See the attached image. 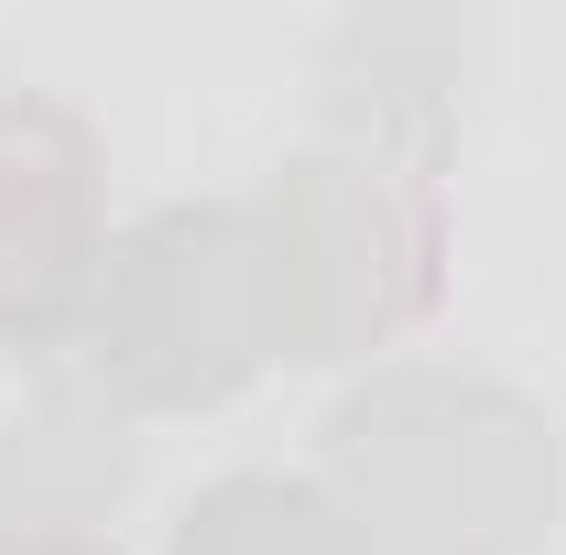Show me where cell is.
I'll list each match as a JSON object with an SVG mask.
<instances>
[{
    "label": "cell",
    "mask_w": 566,
    "mask_h": 555,
    "mask_svg": "<svg viewBox=\"0 0 566 555\" xmlns=\"http://www.w3.org/2000/svg\"><path fill=\"white\" fill-rule=\"evenodd\" d=\"M327 490L381 555H523L566 501V447L491 370L392 359L327 415Z\"/></svg>",
    "instance_id": "cell-1"
},
{
    "label": "cell",
    "mask_w": 566,
    "mask_h": 555,
    "mask_svg": "<svg viewBox=\"0 0 566 555\" xmlns=\"http://www.w3.org/2000/svg\"><path fill=\"white\" fill-rule=\"evenodd\" d=\"M251 218H262L283 359H370L447 283V197H436V164H403V153L305 142L251 197Z\"/></svg>",
    "instance_id": "cell-2"
},
{
    "label": "cell",
    "mask_w": 566,
    "mask_h": 555,
    "mask_svg": "<svg viewBox=\"0 0 566 555\" xmlns=\"http://www.w3.org/2000/svg\"><path fill=\"white\" fill-rule=\"evenodd\" d=\"M87 381L120 415H208L273 359V273L262 218L240 197H175L109 240L87 305Z\"/></svg>",
    "instance_id": "cell-3"
},
{
    "label": "cell",
    "mask_w": 566,
    "mask_h": 555,
    "mask_svg": "<svg viewBox=\"0 0 566 555\" xmlns=\"http://www.w3.org/2000/svg\"><path fill=\"white\" fill-rule=\"evenodd\" d=\"M98 132L66 98L11 87L0 98V348L55 359L87 338V305L109 273V218H98Z\"/></svg>",
    "instance_id": "cell-4"
},
{
    "label": "cell",
    "mask_w": 566,
    "mask_h": 555,
    "mask_svg": "<svg viewBox=\"0 0 566 555\" xmlns=\"http://www.w3.org/2000/svg\"><path fill=\"white\" fill-rule=\"evenodd\" d=\"M458 87H469V22L458 11H359L316 55L327 142H370V153H403V164L447 153Z\"/></svg>",
    "instance_id": "cell-5"
},
{
    "label": "cell",
    "mask_w": 566,
    "mask_h": 555,
    "mask_svg": "<svg viewBox=\"0 0 566 555\" xmlns=\"http://www.w3.org/2000/svg\"><path fill=\"white\" fill-rule=\"evenodd\" d=\"M132 490V415L66 381L0 425V534H98Z\"/></svg>",
    "instance_id": "cell-6"
},
{
    "label": "cell",
    "mask_w": 566,
    "mask_h": 555,
    "mask_svg": "<svg viewBox=\"0 0 566 555\" xmlns=\"http://www.w3.org/2000/svg\"><path fill=\"white\" fill-rule=\"evenodd\" d=\"M164 555H381L349 523V501L327 480H283V469H229L175 512Z\"/></svg>",
    "instance_id": "cell-7"
},
{
    "label": "cell",
    "mask_w": 566,
    "mask_h": 555,
    "mask_svg": "<svg viewBox=\"0 0 566 555\" xmlns=\"http://www.w3.org/2000/svg\"><path fill=\"white\" fill-rule=\"evenodd\" d=\"M0 555H109V534H0Z\"/></svg>",
    "instance_id": "cell-8"
}]
</instances>
